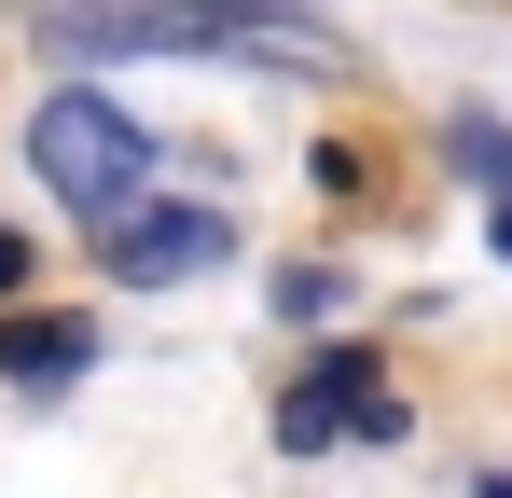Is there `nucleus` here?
I'll return each instance as SVG.
<instances>
[{"mask_svg": "<svg viewBox=\"0 0 512 498\" xmlns=\"http://www.w3.org/2000/svg\"><path fill=\"white\" fill-rule=\"evenodd\" d=\"M28 166L56 180V208H84L97 236L153 208V125H125L97 83H56V97L28 111Z\"/></svg>", "mask_w": 512, "mask_h": 498, "instance_id": "f257e3e1", "label": "nucleus"}, {"mask_svg": "<svg viewBox=\"0 0 512 498\" xmlns=\"http://www.w3.org/2000/svg\"><path fill=\"white\" fill-rule=\"evenodd\" d=\"M250 28H305V0H97V14H56L70 56H250Z\"/></svg>", "mask_w": 512, "mask_h": 498, "instance_id": "f03ea898", "label": "nucleus"}, {"mask_svg": "<svg viewBox=\"0 0 512 498\" xmlns=\"http://www.w3.org/2000/svg\"><path fill=\"white\" fill-rule=\"evenodd\" d=\"M333 429H402V402H388L374 360H319V374L277 402V443H333Z\"/></svg>", "mask_w": 512, "mask_h": 498, "instance_id": "7ed1b4c3", "label": "nucleus"}, {"mask_svg": "<svg viewBox=\"0 0 512 498\" xmlns=\"http://www.w3.org/2000/svg\"><path fill=\"white\" fill-rule=\"evenodd\" d=\"M97 249H111V277H194V263H222V208H139Z\"/></svg>", "mask_w": 512, "mask_h": 498, "instance_id": "20e7f679", "label": "nucleus"}, {"mask_svg": "<svg viewBox=\"0 0 512 498\" xmlns=\"http://www.w3.org/2000/svg\"><path fill=\"white\" fill-rule=\"evenodd\" d=\"M84 360H97L84 319H14V332H0V374H28V388H70Z\"/></svg>", "mask_w": 512, "mask_h": 498, "instance_id": "39448f33", "label": "nucleus"}, {"mask_svg": "<svg viewBox=\"0 0 512 498\" xmlns=\"http://www.w3.org/2000/svg\"><path fill=\"white\" fill-rule=\"evenodd\" d=\"M14 277H28V236H14V222H0V291H14Z\"/></svg>", "mask_w": 512, "mask_h": 498, "instance_id": "423d86ee", "label": "nucleus"}, {"mask_svg": "<svg viewBox=\"0 0 512 498\" xmlns=\"http://www.w3.org/2000/svg\"><path fill=\"white\" fill-rule=\"evenodd\" d=\"M499 249H512V194H499Z\"/></svg>", "mask_w": 512, "mask_h": 498, "instance_id": "0eeeda50", "label": "nucleus"}, {"mask_svg": "<svg viewBox=\"0 0 512 498\" xmlns=\"http://www.w3.org/2000/svg\"><path fill=\"white\" fill-rule=\"evenodd\" d=\"M485 498H512V485H485Z\"/></svg>", "mask_w": 512, "mask_h": 498, "instance_id": "6e6552de", "label": "nucleus"}]
</instances>
